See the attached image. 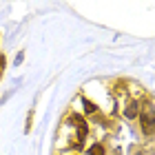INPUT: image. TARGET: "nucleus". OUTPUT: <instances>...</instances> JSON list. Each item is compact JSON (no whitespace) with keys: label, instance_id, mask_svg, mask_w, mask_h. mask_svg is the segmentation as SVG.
I'll return each instance as SVG.
<instances>
[{"label":"nucleus","instance_id":"f257e3e1","mask_svg":"<svg viewBox=\"0 0 155 155\" xmlns=\"http://www.w3.org/2000/svg\"><path fill=\"white\" fill-rule=\"evenodd\" d=\"M140 124H142V131L146 135H153L155 133V107L151 102L144 104L142 113H140Z\"/></svg>","mask_w":155,"mask_h":155},{"label":"nucleus","instance_id":"f03ea898","mask_svg":"<svg viewBox=\"0 0 155 155\" xmlns=\"http://www.w3.org/2000/svg\"><path fill=\"white\" fill-rule=\"evenodd\" d=\"M69 122H73L75 129H78V146H80L82 140L87 137V133H89V126H87V122H84V117H80V115H71Z\"/></svg>","mask_w":155,"mask_h":155},{"label":"nucleus","instance_id":"7ed1b4c3","mask_svg":"<svg viewBox=\"0 0 155 155\" xmlns=\"http://www.w3.org/2000/svg\"><path fill=\"white\" fill-rule=\"evenodd\" d=\"M124 115L129 117V120H133V117H137V115H140V104H137L135 100H131L129 104H126V109H124Z\"/></svg>","mask_w":155,"mask_h":155},{"label":"nucleus","instance_id":"20e7f679","mask_svg":"<svg viewBox=\"0 0 155 155\" xmlns=\"http://www.w3.org/2000/svg\"><path fill=\"white\" fill-rule=\"evenodd\" d=\"M89 155H104V146L102 144H95L89 149Z\"/></svg>","mask_w":155,"mask_h":155},{"label":"nucleus","instance_id":"39448f33","mask_svg":"<svg viewBox=\"0 0 155 155\" xmlns=\"http://www.w3.org/2000/svg\"><path fill=\"white\" fill-rule=\"evenodd\" d=\"M82 104H84V111H87V113H95V104L93 102H89V100H82Z\"/></svg>","mask_w":155,"mask_h":155},{"label":"nucleus","instance_id":"423d86ee","mask_svg":"<svg viewBox=\"0 0 155 155\" xmlns=\"http://www.w3.org/2000/svg\"><path fill=\"white\" fill-rule=\"evenodd\" d=\"M2 69H5V55L0 53V73H2Z\"/></svg>","mask_w":155,"mask_h":155}]
</instances>
